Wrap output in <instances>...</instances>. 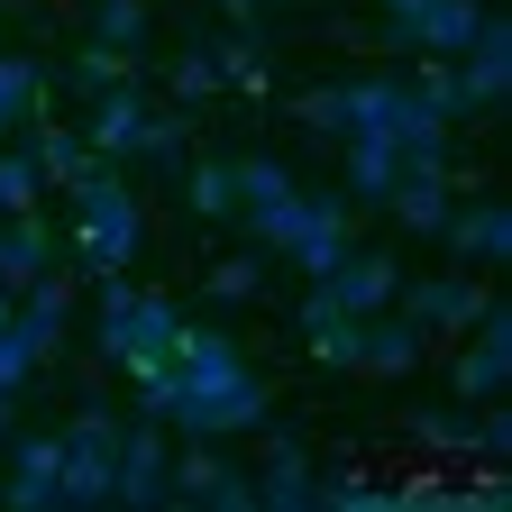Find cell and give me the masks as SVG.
<instances>
[{
    "label": "cell",
    "mask_w": 512,
    "mask_h": 512,
    "mask_svg": "<svg viewBox=\"0 0 512 512\" xmlns=\"http://www.w3.org/2000/svg\"><path fill=\"white\" fill-rule=\"evenodd\" d=\"M165 375H174L165 421L192 430V439H229V430H256V421H266V375L238 357L229 330H192V320H183L174 348H165Z\"/></svg>",
    "instance_id": "obj_1"
},
{
    "label": "cell",
    "mask_w": 512,
    "mask_h": 512,
    "mask_svg": "<svg viewBox=\"0 0 512 512\" xmlns=\"http://www.w3.org/2000/svg\"><path fill=\"white\" fill-rule=\"evenodd\" d=\"M64 202H74V256L92 275H119L128 256H138V238H147V211H138V183H128L110 156L64 192Z\"/></svg>",
    "instance_id": "obj_2"
},
{
    "label": "cell",
    "mask_w": 512,
    "mask_h": 512,
    "mask_svg": "<svg viewBox=\"0 0 512 512\" xmlns=\"http://www.w3.org/2000/svg\"><path fill=\"white\" fill-rule=\"evenodd\" d=\"M348 192H293V202H275V211H256V220H238L256 247H284L302 275H330L339 256H348Z\"/></svg>",
    "instance_id": "obj_3"
},
{
    "label": "cell",
    "mask_w": 512,
    "mask_h": 512,
    "mask_svg": "<svg viewBox=\"0 0 512 512\" xmlns=\"http://www.w3.org/2000/svg\"><path fill=\"white\" fill-rule=\"evenodd\" d=\"M183 330V311L165 293H138L128 275H101V357L128 375V366H156Z\"/></svg>",
    "instance_id": "obj_4"
},
{
    "label": "cell",
    "mask_w": 512,
    "mask_h": 512,
    "mask_svg": "<svg viewBox=\"0 0 512 512\" xmlns=\"http://www.w3.org/2000/svg\"><path fill=\"white\" fill-rule=\"evenodd\" d=\"M476 0H384V46L403 55H458L476 37Z\"/></svg>",
    "instance_id": "obj_5"
},
{
    "label": "cell",
    "mask_w": 512,
    "mask_h": 512,
    "mask_svg": "<svg viewBox=\"0 0 512 512\" xmlns=\"http://www.w3.org/2000/svg\"><path fill=\"white\" fill-rule=\"evenodd\" d=\"M64 448V503H110V467H119V421L110 412H74V430H55Z\"/></svg>",
    "instance_id": "obj_6"
},
{
    "label": "cell",
    "mask_w": 512,
    "mask_h": 512,
    "mask_svg": "<svg viewBox=\"0 0 512 512\" xmlns=\"http://www.w3.org/2000/svg\"><path fill=\"white\" fill-rule=\"evenodd\" d=\"M448 64H458L467 119H476V110H503V101H512V19H476V37L448 55Z\"/></svg>",
    "instance_id": "obj_7"
},
{
    "label": "cell",
    "mask_w": 512,
    "mask_h": 512,
    "mask_svg": "<svg viewBox=\"0 0 512 512\" xmlns=\"http://www.w3.org/2000/svg\"><path fill=\"white\" fill-rule=\"evenodd\" d=\"M165 503H211V512H247V503H256V485H247V467H229L220 448L202 439V448H183V458L165 467Z\"/></svg>",
    "instance_id": "obj_8"
},
{
    "label": "cell",
    "mask_w": 512,
    "mask_h": 512,
    "mask_svg": "<svg viewBox=\"0 0 512 512\" xmlns=\"http://www.w3.org/2000/svg\"><path fill=\"white\" fill-rule=\"evenodd\" d=\"M165 467H174V448H165V421H119V467H110V503H165Z\"/></svg>",
    "instance_id": "obj_9"
},
{
    "label": "cell",
    "mask_w": 512,
    "mask_h": 512,
    "mask_svg": "<svg viewBox=\"0 0 512 512\" xmlns=\"http://www.w3.org/2000/svg\"><path fill=\"white\" fill-rule=\"evenodd\" d=\"M311 284L330 293L348 320H366V311H394V293H403V266H394L384 247H348L339 266H330V275H311Z\"/></svg>",
    "instance_id": "obj_10"
},
{
    "label": "cell",
    "mask_w": 512,
    "mask_h": 512,
    "mask_svg": "<svg viewBox=\"0 0 512 512\" xmlns=\"http://www.w3.org/2000/svg\"><path fill=\"white\" fill-rule=\"evenodd\" d=\"M147 119H156V101H147L138 83L119 74L110 92H92V119H83V147L119 165V156H138V147H147Z\"/></svg>",
    "instance_id": "obj_11"
},
{
    "label": "cell",
    "mask_w": 512,
    "mask_h": 512,
    "mask_svg": "<svg viewBox=\"0 0 512 512\" xmlns=\"http://www.w3.org/2000/svg\"><path fill=\"white\" fill-rule=\"evenodd\" d=\"M394 311L412 320V330H421V339H439V330H467V320L485 311V293H476L467 275H421V284L403 275V293H394Z\"/></svg>",
    "instance_id": "obj_12"
},
{
    "label": "cell",
    "mask_w": 512,
    "mask_h": 512,
    "mask_svg": "<svg viewBox=\"0 0 512 512\" xmlns=\"http://www.w3.org/2000/svg\"><path fill=\"white\" fill-rule=\"evenodd\" d=\"M467 330H476V339H467V357H458V394H467V403H494L503 384H512V311L485 302Z\"/></svg>",
    "instance_id": "obj_13"
},
{
    "label": "cell",
    "mask_w": 512,
    "mask_h": 512,
    "mask_svg": "<svg viewBox=\"0 0 512 512\" xmlns=\"http://www.w3.org/2000/svg\"><path fill=\"white\" fill-rule=\"evenodd\" d=\"M0 503H19V512H55L64 503V448H55V430H37V439L10 448V485H0Z\"/></svg>",
    "instance_id": "obj_14"
},
{
    "label": "cell",
    "mask_w": 512,
    "mask_h": 512,
    "mask_svg": "<svg viewBox=\"0 0 512 512\" xmlns=\"http://www.w3.org/2000/svg\"><path fill=\"white\" fill-rule=\"evenodd\" d=\"M421 357H430V339L412 330L403 311H366L357 320V375H412Z\"/></svg>",
    "instance_id": "obj_15"
},
{
    "label": "cell",
    "mask_w": 512,
    "mask_h": 512,
    "mask_svg": "<svg viewBox=\"0 0 512 512\" xmlns=\"http://www.w3.org/2000/svg\"><path fill=\"white\" fill-rule=\"evenodd\" d=\"M403 183V138L394 128H357L348 138V202H394Z\"/></svg>",
    "instance_id": "obj_16"
},
{
    "label": "cell",
    "mask_w": 512,
    "mask_h": 512,
    "mask_svg": "<svg viewBox=\"0 0 512 512\" xmlns=\"http://www.w3.org/2000/svg\"><path fill=\"white\" fill-rule=\"evenodd\" d=\"M46 256H55L46 211H0V284H10V293H28V284L46 275Z\"/></svg>",
    "instance_id": "obj_17"
},
{
    "label": "cell",
    "mask_w": 512,
    "mask_h": 512,
    "mask_svg": "<svg viewBox=\"0 0 512 512\" xmlns=\"http://www.w3.org/2000/svg\"><path fill=\"white\" fill-rule=\"evenodd\" d=\"M439 238H448V256H467V266H485V256H512V211L503 202H448V220H439Z\"/></svg>",
    "instance_id": "obj_18"
},
{
    "label": "cell",
    "mask_w": 512,
    "mask_h": 512,
    "mask_svg": "<svg viewBox=\"0 0 512 512\" xmlns=\"http://www.w3.org/2000/svg\"><path fill=\"white\" fill-rule=\"evenodd\" d=\"M10 320H19V339H28V348H37V366H46V357H55V339H64V320H74V284H64V275H37V284H28V302H19Z\"/></svg>",
    "instance_id": "obj_19"
},
{
    "label": "cell",
    "mask_w": 512,
    "mask_h": 512,
    "mask_svg": "<svg viewBox=\"0 0 512 512\" xmlns=\"http://www.w3.org/2000/svg\"><path fill=\"white\" fill-rule=\"evenodd\" d=\"M247 485H256V503H266V512H302V503H311V458H302L293 439H275L266 467H256Z\"/></svg>",
    "instance_id": "obj_20"
},
{
    "label": "cell",
    "mask_w": 512,
    "mask_h": 512,
    "mask_svg": "<svg viewBox=\"0 0 512 512\" xmlns=\"http://www.w3.org/2000/svg\"><path fill=\"white\" fill-rule=\"evenodd\" d=\"M28 156H37V174H46V183H64V192H74V183L101 165V156L83 147V128H37V138H28Z\"/></svg>",
    "instance_id": "obj_21"
},
{
    "label": "cell",
    "mask_w": 512,
    "mask_h": 512,
    "mask_svg": "<svg viewBox=\"0 0 512 512\" xmlns=\"http://www.w3.org/2000/svg\"><path fill=\"white\" fill-rule=\"evenodd\" d=\"M46 110V74L28 55H0V138H10V128H28Z\"/></svg>",
    "instance_id": "obj_22"
},
{
    "label": "cell",
    "mask_w": 512,
    "mask_h": 512,
    "mask_svg": "<svg viewBox=\"0 0 512 512\" xmlns=\"http://www.w3.org/2000/svg\"><path fill=\"white\" fill-rule=\"evenodd\" d=\"M293 165H275V156H238V220H256V211H275V202H293Z\"/></svg>",
    "instance_id": "obj_23"
},
{
    "label": "cell",
    "mask_w": 512,
    "mask_h": 512,
    "mask_svg": "<svg viewBox=\"0 0 512 512\" xmlns=\"http://www.w3.org/2000/svg\"><path fill=\"white\" fill-rule=\"evenodd\" d=\"M147 0H92V46H110V55H147Z\"/></svg>",
    "instance_id": "obj_24"
},
{
    "label": "cell",
    "mask_w": 512,
    "mask_h": 512,
    "mask_svg": "<svg viewBox=\"0 0 512 512\" xmlns=\"http://www.w3.org/2000/svg\"><path fill=\"white\" fill-rule=\"evenodd\" d=\"M394 211L403 229H421V238H439V220H448V174H412V183H394Z\"/></svg>",
    "instance_id": "obj_25"
},
{
    "label": "cell",
    "mask_w": 512,
    "mask_h": 512,
    "mask_svg": "<svg viewBox=\"0 0 512 512\" xmlns=\"http://www.w3.org/2000/svg\"><path fill=\"white\" fill-rule=\"evenodd\" d=\"M183 192H192V211H202V220H238V165H192L183 174Z\"/></svg>",
    "instance_id": "obj_26"
},
{
    "label": "cell",
    "mask_w": 512,
    "mask_h": 512,
    "mask_svg": "<svg viewBox=\"0 0 512 512\" xmlns=\"http://www.w3.org/2000/svg\"><path fill=\"white\" fill-rule=\"evenodd\" d=\"M211 55H220L229 92H266V46H256V28H229V46H211Z\"/></svg>",
    "instance_id": "obj_27"
},
{
    "label": "cell",
    "mask_w": 512,
    "mask_h": 512,
    "mask_svg": "<svg viewBox=\"0 0 512 512\" xmlns=\"http://www.w3.org/2000/svg\"><path fill=\"white\" fill-rule=\"evenodd\" d=\"M37 192H46L37 156L28 147H0V211H37Z\"/></svg>",
    "instance_id": "obj_28"
},
{
    "label": "cell",
    "mask_w": 512,
    "mask_h": 512,
    "mask_svg": "<svg viewBox=\"0 0 512 512\" xmlns=\"http://www.w3.org/2000/svg\"><path fill=\"white\" fill-rule=\"evenodd\" d=\"M211 92H229V83H220V55H211V46H192V55L174 64V101H183V110H202Z\"/></svg>",
    "instance_id": "obj_29"
},
{
    "label": "cell",
    "mask_w": 512,
    "mask_h": 512,
    "mask_svg": "<svg viewBox=\"0 0 512 512\" xmlns=\"http://www.w3.org/2000/svg\"><path fill=\"white\" fill-rule=\"evenodd\" d=\"M311 503H330V512H375V503H394V494L366 485V476H311Z\"/></svg>",
    "instance_id": "obj_30"
},
{
    "label": "cell",
    "mask_w": 512,
    "mask_h": 512,
    "mask_svg": "<svg viewBox=\"0 0 512 512\" xmlns=\"http://www.w3.org/2000/svg\"><path fill=\"white\" fill-rule=\"evenodd\" d=\"M128 64H138V55H110V46H83V55H74V92H110V83L128 74Z\"/></svg>",
    "instance_id": "obj_31"
},
{
    "label": "cell",
    "mask_w": 512,
    "mask_h": 512,
    "mask_svg": "<svg viewBox=\"0 0 512 512\" xmlns=\"http://www.w3.org/2000/svg\"><path fill=\"white\" fill-rule=\"evenodd\" d=\"M256 275H266V256H220V266H211V293H220V302H247Z\"/></svg>",
    "instance_id": "obj_32"
},
{
    "label": "cell",
    "mask_w": 512,
    "mask_h": 512,
    "mask_svg": "<svg viewBox=\"0 0 512 512\" xmlns=\"http://www.w3.org/2000/svg\"><path fill=\"white\" fill-rule=\"evenodd\" d=\"M28 375H37V348L19 339V320H0V384H10V394H19Z\"/></svg>",
    "instance_id": "obj_33"
},
{
    "label": "cell",
    "mask_w": 512,
    "mask_h": 512,
    "mask_svg": "<svg viewBox=\"0 0 512 512\" xmlns=\"http://www.w3.org/2000/svg\"><path fill=\"white\" fill-rule=\"evenodd\" d=\"M476 458H494V467L512 458V421L503 412H476Z\"/></svg>",
    "instance_id": "obj_34"
},
{
    "label": "cell",
    "mask_w": 512,
    "mask_h": 512,
    "mask_svg": "<svg viewBox=\"0 0 512 512\" xmlns=\"http://www.w3.org/2000/svg\"><path fill=\"white\" fill-rule=\"evenodd\" d=\"M220 10H229V28H256V0H220Z\"/></svg>",
    "instance_id": "obj_35"
},
{
    "label": "cell",
    "mask_w": 512,
    "mask_h": 512,
    "mask_svg": "<svg viewBox=\"0 0 512 512\" xmlns=\"http://www.w3.org/2000/svg\"><path fill=\"white\" fill-rule=\"evenodd\" d=\"M0 439H10V384H0Z\"/></svg>",
    "instance_id": "obj_36"
},
{
    "label": "cell",
    "mask_w": 512,
    "mask_h": 512,
    "mask_svg": "<svg viewBox=\"0 0 512 512\" xmlns=\"http://www.w3.org/2000/svg\"><path fill=\"white\" fill-rule=\"evenodd\" d=\"M284 10H330V0H284Z\"/></svg>",
    "instance_id": "obj_37"
},
{
    "label": "cell",
    "mask_w": 512,
    "mask_h": 512,
    "mask_svg": "<svg viewBox=\"0 0 512 512\" xmlns=\"http://www.w3.org/2000/svg\"><path fill=\"white\" fill-rule=\"evenodd\" d=\"M0 320H10V284H0Z\"/></svg>",
    "instance_id": "obj_38"
}]
</instances>
